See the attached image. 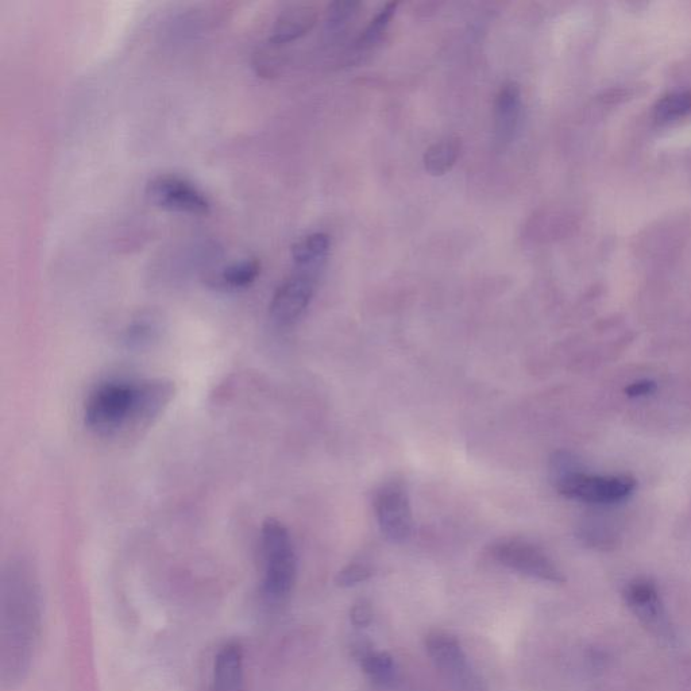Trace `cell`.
<instances>
[{"mask_svg": "<svg viewBox=\"0 0 691 691\" xmlns=\"http://www.w3.org/2000/svg\"><path fill=\"white\" fill-rule=\"evenodd\" d=\"M42 596L37 571L25 559H13L0 579V682L21 685L40 650Z\"/></svg>", "mask_w": 691, "mask_h": 691, "instance_id": "1", "label": "cell"}, {"mask_svg": "<svg viewBox=\"0 0 691 691\" xmlns=\"http://www.w3.org/2000/svg\"><path fill=\"white\" fill-rule=\"evenodd\" d=\"M173 396L175 385L164 378L103 382L88 396L84 420L100 436L130 438L152 426Z\"/></svg>", "mask_w": 691, "mask_h": 691, "instance_id": "2", "label": "cell"}, {"mask_svg": "<svg viewBox=\"0 0 691 691\" xmlns=\"http://www.w3.org/2000/svg\"><path fill=\"white\" fill-rule=\"evenodd\" d=\"M264 581L262 592L270 602H283L291 594L296 581L295 547L287 527L279 520L269 519L261 531Z\"/></svg>", "mask_w": 691, "mask_h": 691, "instance_id": "3", "label": "cell"}, {"mask_svg": "<svg viewBox=\"0 0 691 691\" xmlns=\"http://www.w3.org/2000/svg\"><path fill=\"white\" fill-rule=\"evenodd\" d=\"M428 655L457 691H482L480 679L470 669L465 651L455 636L435 631L426 639Z\"/></svg>", "mask_w": 691, "mask_h": 691, "instance_id": "4", "label": "cell"}, {"mask_svg": "<svg viewBox=\"0 0 691 691\" xmlns=\"http://www.w3.org/2000/svg\"><path fill=\"white\" fill-rule=\"evenodd\" d=\"M150 202L164 210L183 212L189 215H208L211 202L191 181L176 175H161L146 185Z\"/></svg>", "mask_w": 691, "mask_h": 691, "instance_id": "5", "label": "cell"}, {"mask_svg": "<svg viewBox=\"0 0 691 691\" xmlns=\"http://www.w3.org/2000/svg\"><path fill=\"white\" fill-rule=\"evenodd\" d=\"M557 488L567 499L586 503H616L625 499L636 488L635 478L629 476L598 477L573 472L559 478Z\"/></svg>", "mask_w": 691, "mask_h": 691, "instance_id": "6", "label": "cell"}, {"mask_svg": "<svg viewBox=\"0 0 691 691\" xmlns=\"http://www.w3.org/2000/svg\"><path fill=\"white\" fill-rule=\"evenodd\" d=\"M492 555L501 565L528 577L555 584L565 581L554 562L542 550L525 540H501L492 547Z\"/></svg>", "mask_w": 691, "mask_h": 691, "instance_id": "7", "label": "cell"}, {"mask_svg": "<svg viewBox=\"0 0 691 691\" xmlns=\"http://www.w3.org/2000/svg\"><path fill=\"white\" fill-rule=\"evenodd\" d=\"M318 273L295 269L274 293L270 316L277 326L288 327L304 315L315 295Z\"/></svg>", "mask_w": 691, "mask_h": 691, "instance_id": "8", "label": "cell"}, {"mask_svg": "<svg viewBox=\"0 0 691 691\" xmlns=\"http://www.w3.org/2000/svg\"><path fill=\"white\" fill-rule=\"evenodd\" d=\"M376 513L381 532L389 542L403 543L412 534L413 517L407 489L400 482L382 485L376 494Z\"/></svg>", "mask_w": 691, "mask_h": 691, "instance_id": "9", "label": "cell"}, {"mask_svg": "<svg viewBox=\"0 0 691 691\" xmlns=\"http://www.w3.org/2000/svg\"><path fill=\"white\" fill-rule=\"evenodd\" d=\"M625 601L632 612L652 632L669 639L671 627L665 608L660 600L658 589L647 579H636L625 589Z\"/></svg>", "mask_w": 691, "mask_h": 691, "instance_id": "10", "label": "cell"}, {"mask_svg": "<svg viewBox=\"0 0 691 691\" xmlns=\"http://www.w3.org/2000/svg\"><path fill=\"white\" fill-rule=\"evenodd\" d=\"M521 90L516 81H507L494 100V138L500 148L511 144L519 127Z\"/></svg>", "mask_w": 691, "mask_h": 691, "instance_id": "11", "label": "cell"}, {"mask_svg": "<svg viewBox=\"0 0 691 691\" xmlns=\"http://www.w3.org/2000/svg\"><path fill=\"white\" fill-rule=\"evenodd\" d=\"M243 658L241 644L230 642L220 648L214 663V691H242Z\"/></svg>", "mask_w": 691, "mask_h": 691, "instance_id": "12", "label": "cell"}, {"mask_svg": "<svg viewBox=\"0 0 691 691\" xmlns=\"http://www.w3.org/2000/svg\"><path fill=\"white\" fill-rule=\"evenodd\" d=\"M318 21V11L312 6H293L277 18L270 40L274 44H288L306 36Z\"/></svg>", "mask_w": 691, "mask_h": 691, "instance_id": "13", "label": "cell"}, {"mask_svg": "<svg viewBox=\"0 0 691 691\" xmlns=\"http://www.w3.org/2000/svg\"><path fill=\"white\" fill-rule=\"evenodd\" d=\"M330 253V238L324 233H315L301 238L292 246L295 269L320 273Z\"/></svg>", "mask_w": 691, "mask_h": 691, "instance_id": "14", "label": "cell"}, {"mask_svg": "<svg viewBox=\"0 0 691 691\" xmlns=\"http://www.w3.org/2000/svg\"><path fill=\"white\" fill-rule=\"evenodd\" d=\"M461 154V140L457 137H447L436 141L424 154V168L428 175L445 176L457 164Z\"/></svg>", "mask_w": 691, "mask_h": 691, "instance_id": "15", "label": "cell"}, {"mask_svg": "<svg viewBox=\"0 0 691 691\" xmlns=\"http://www.w3.org/2000/svg\"><path fill=\"white\" fill-rule=\"evenodd\" d=\"M359 662L362 670L372 678V681L386 685L395 677V662L388 652L361 650Z\"/></svg>", "mask_w": 691, "mask_h": 691, "instance_id": "16", "label": "cell"}, {"mask_svg": "<svg viewBox=\"0 0 691 691\" xmlns=\"http://www.w3.org/2000/svg\"><path fill=\"white\" fill-rule=\"evenodd\" d=\"M261 264L257 260L235 262L222 270L219 284L230 289H242L252 285L260 276Z\"/></svg>", "mask_w": 691, "mask_h": 691, "instance_id": "17", "label": "cell"}, {"mask_svg": "<svg viewBox=\"0 0 691 691\" xmlns=\"http://www.w3.org/2000/svg\"><path fill=\"white\" fill-rule=\"evenodd\" d=\"M397 7L399 3L391 2L386 3L384 9L376 15V18L370 21L368 27L361 34L359 40L357 41V48L361 50H370L374 46L380 44L382 38H384L386 30H388L389 25H391L393 17H395Z\"/></svg>", "mask_w": 691, "mask_h": 691, "instance_id": "18", "label": "cell"}, {"mask_svg": "<svg viewBox=\"0 0 691 691\" xmlns=\"http://www.w3.org/2000/svg\"><path fill=\"white\" fill-rule=\"evenodd\" d=\"M655 118L660 122L677 121L691 114V91H678L666 95L654 108Z\"/></svg>", "mask_w": 691, "mask_h": 691, "instance_id": "19", "label": "cell"}, {"mask_svg": "<svg viewBox=\"0 0 691 691\" xmlns=\"http://www.w3.org/2000/svg\"><path fill=\"white\" fill-rule=\"evenodd\" d=\"M358 7L359 3L355 2L333 3L327 13L328 33H338L339 30L342 32V30L349 25L350 21H353L355 15H357Z\"/></svg>", "mask_w": 691, "mask_h": 691, "instance_id": "20", "label": "cell"}, {"mask_svg": "<svg viewBox=\"0 0 691 691\" xmlns=\"http://www.w3.org/2000/svg\"><path fill=\"white\" fill-rule=\"evenodd\" d=\"M158 326L150 316H141L134 320L126 330V341L131 345H142L156 338Z\"/></svg>", "mask_w": 691, "mask_h": 691, "instance_id": "21", "label": "cell"}, {"mask_svg": "<svg viewBox=\"0 0 691 691\" xmlns=\"http://www.w3.org/2000/svg\"><path fill=\"white\" fill-rule=\"evenodd\" d=\"M372 575L373 571L369 566L362 565V563H351L339 571L337 578H335V584L341 588H351V586L368 581Z\"/></svg>", "mask_w": 691, "mask_h": 691, "instance_id": "22", "label": "cell"}, {"mask_svg": "<svg viewBox=\"0 0 691 691\" xmlns=\"http://www.w3.org/2000/svg\"><path fill=\"white\" fill-rule=\"evenodd\" d=\"M351 621L355 627L365 628L368 627L373 621V609L369 602L358 601L354 604L350 612Z\"/></svg>", "mask_w": 691, "mask_h": 691, "instance_id": "23", "label": "cell"}, {"mask_svg": "<svg viewBox=\"0 0 691 691\" xmlns=\"http://www.w3.org/2000/svg\"><path fill=\"white\" fill-rule=\"evenodd\" d=\"M655 391V382L648 380L635 382V384L629 385L628 388L625 389V393H627L629 397L647 396L651 395V393H654Z\"/></svg>", "mask_w": 691, "mask_h": 691, "instance_id": "24", "label": "cell"}]
</instances>
